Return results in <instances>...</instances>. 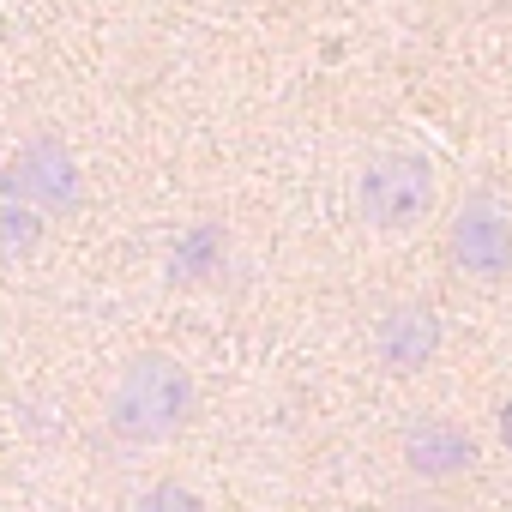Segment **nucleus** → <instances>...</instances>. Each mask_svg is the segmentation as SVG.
<instances>
[{
  "label": "nucleus",
  "mask_w": 512,
  "mask_h": 512,
  "mask_svg": "<svg viewBox=\"0 0 512 512\" xmlns=\"http://www.w3.org/2000/svg\"><path fill=\"white\" fill-rule=\"evenodd\" d=\"M193 410H199V386H193L187 362L169 350H139L115 374L103 422L121 446H169L193 422Z\"/></svg>",
  "instance_id": "f257e3e1"
},
{
  "label": "nucleus",
  "mask_w": 512,
  "mask_h": 512,
  "mask_svg": "<svg viewBox=\"0 0 512 512\" xmlns=\"http://www.w3.org/2000/svg\"><path fill=\"white\" fill-rule=\"evenodd\" d=\"M356 211L380 235H410L434 211V169L416 151H374L356 175Z\"/></svg>",
  "instance_id": "f03ea898"
},
{
  "label": "nucleus",
  "mask_w": 512,
  "mask_h": 512,
  "mask_svg": "<svg viewBox=\"0 0 512 512\" xmlns=\"http://www.w3.org/2000/svg\"><path fill=\"white\" fill-rule=\"evenodd\" d=\"M0 193H7V205H25L37 217H55V211H73L79 205V163L61 139H31L13 151L7 175H0Z\"/></svg>",
  "instance_id": "7ed1b4c3"
},
{
  "label": "nucleus",
  "mask_w": 512,
  "mask_h": 512,
  "mask_svg": "<svg viewBox=\"0 0 512 512\" xmlns=\"http://www.w3.org/2000/svg\"><path fill=\"white\" fill-rule=\"evenodd\" d=\"M446 247H452V260H458L470 278H482V284L506 278V272H512V211H506L500 199H488V193L464 199V205L452 211Z\"/></svg>",
  "instance_id": "20e7f679"
},
{
  "label": "nucleus",
  "mask_w": 512,
  "mask_h": 512,
  "mask_svg": "<svg viewBox=\"0 0 512 512\" xmlns=\"http://www.w3.org/2000/svg\"><path fill=\"white\" fill-rule=\"evenodd\" d=\"M398 458L410 470V482L422 488H446V482H464L476 470V440L464 422L452 416H416L398 440Z\"/></svg>",
  "instance_id": "39448f33"
},
{
  "label": "nucleus",
  "mask_w": 512,
  "mask_h": 512,
  "mask_svg": "<svg viewBox=\"0 0 512 512\" xmlns=\"http://www.w3.org/2000/svg\"><path fill=\"white\" fill-rule=\"evenodd\" d=\"M440 344H446V326H440V314L428 302H392L374 320V356H380L386 374H422V368H434Z\"/></svg>",
  "instance_id": "423d86ee"
},
{
  "label": "nucleus",
  "mask_w": 512,
  "mask_h": 512,
  "mask_svg": "<svg viewBox=\"0 0 512 512\" xmlns=\"http://www.w3.org/2000/svg\"><path fill=\"white\" fill-rule=\"evenodd\" d=\"M217 266H223V229H217V223L187 229V235L175 241V253H169V278H175V284H199V278H211Z\"/></svg>",
  "instance_id": "0eeeda50"
},
{
  "label": "nucleus",
  "mask_w": 512,
  "mask_h": 512,
  "mask_svg": "<svg viewBox=\"0 0 512 512\" xmlns=\"http://www.w3.org/2000/svg\"><path fill=\"white\" fill-rule=\"evenodd\" d=\"M43 241V217L25 211V205H0V247L13 253V260H25V253H37Z\"/></svg>",
  "instance_id": "6e6552de"
},
{
  "label": "nucleus",
  "mask_w": 512,
  "mask_h": 512,
  "mask_svg": "<svg viewBox=\"0 0 512 512\" xmlns=\"http://www.w3.org/2000/svg\"><path fill=\"white\" fill-rule=\"evenodd\" d=\"M133 512H205V500H199L187 482H151Z\"/></svg>",
  "instance_id": "1a4fd4ad"
},
{
  "label": "nucleus",
  "mask_w": 512,
  "mask_h": 512,
  "mask_svg": "<svg viewBox=\"0 0 512 512\" xmlns=\"http://www.w3.org/2000/svg\"><path fill=\"white\" fill-rule=\"evenodd\" d=\"M494 428H500V446H506V452H512V398H506V404H500V416H494Z\"/></svg>",
  "instance_id": "9d476101"
},
{
  "label": "nucleus",
  "mask_w": 512,
  "mask_h": 512,
  "mask_svg": "<svg viewBox=\"0 0 512 512\" xmlns=\"http://www.w3.org/2000/svg\"><path fill=\"white\" fill-rule=\"evenodd\" d=\"M392 512H440V506H434V500H398Z\"/></svg>",
  "instance_id": "9b49d317"
}]
</instances>
